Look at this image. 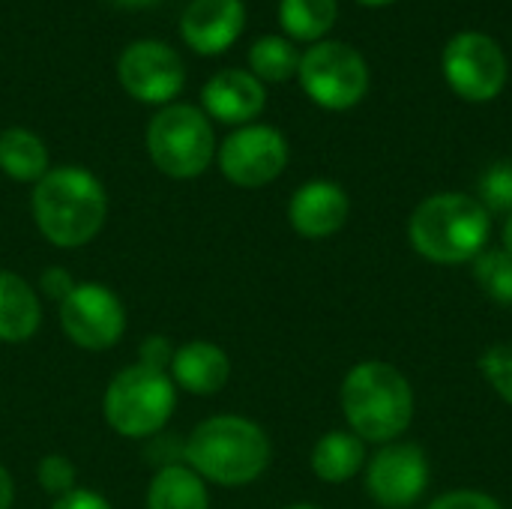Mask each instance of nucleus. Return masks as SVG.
I'll use <instances>...</instances> for the list:
<instances>
[{"label": "nucleus", "instance_id": "6ab92c4d", "mask_svg": "<svg viewBox=\"0 0 512 509\" xmlns=\"http://www.w3.org/2000/svg\"><path fill=\"white\" fill-rule=\"evenodd\" d=\"M147 509H210V489L207 483L186 465V462H171L162 465L144 495Z\"/></svg>", "mask_w": 512, "mask_h": 509}, {"label": "nucleus", "instance_id": "72a5a7b5", "mask_svg": "<svg viewBox=\"0 0 512 509\" xmlns=\"http://www.w3.org/2000/svg\"><path fill=\"white\" fill-rule=\"evenodd\" d=\"M357 3H363V6H387L393 0H357Z\"/></svg>", "mask_w": 512, "mask_h": 509}, {"label": "nucleus", "instance_id": "412c9836", "mask_svg": "<svg viewBox=\"0 0 512 509\" xmlns=\"http://www.w3.org/2000/svg\"><path fill=\"white\" fill-rule=\"evenodd\" d=\"M336 0H279V24L291 39L318 42L336 24Z\"/></svg>", "mask_w": 512, "mask_h": 509}, {"label": "nucleus", "instance_id": "473e14b6", "mask_svg": "<svg viewBox=\"0 0 512 509\" xmlns=\"http://www.w3.org/2000/svg\"><path fill=\"white\" fill-rule=\"evenodd\" d=\"M117 6H129V9H141V6H153L156 0H114Z\"/></svg>", "mask_w": 512, "mask_h": 509}, {"label": "nucleus", "instance_id": "1a4fd4ad", "mask_svg": "<svg viewBox=\"0 0 512 509\" xmlns=\"http://www.w3.org/2000/svg\"><path fill=\"white\" fill-rule=\"evenodd\" d=\"M441 72L465 102H492L507 84V57L489 33L462 30L444 45Z\"/></svg>", "mask_w": 512, "mask_h": 509}, {"label": "nucleus", "instance_id": "423d86ee", "mask_svg": "<svg viewBox=\"0 0 512 509\" xmlns=\"http://www.w3.org/2000/svg\"><path fill=\"white\" fill-rule=\"evenodd\" d=\"M147 153L171 180L201 177L216 159V132L210 117L195 105H162L147 126Z\"/></svg>", "mask_w": 512, "mask_h": 509}, {"label": "nucleus", "instance_id": "7ed1b4c3", "mask_svg": "<svg viewBox=\"0 0 512 509\" xmlns=\"http://www.w3.org/2000/svg\"><path fill=\"white\" fill-rule=\"evenodd\" d=\"M339 405L348 429L378 447L399 441L417 414L411 381L384 360H363L351 366L339 387Z\"/></svg>", "mask_w": 512, "mask_h": 509}, {"label": "nucleus", "instance_id": "f3484780", "mask_svg": "<svg viewBox=\"0 0 512 509\" xmlns=\"http://www.w3.org/2000/svg\"><path fill=\"white\" fill-rule=\"evenodd\" d=\"M42 327V297L18 273L0 270V345H24Z\"/></svg>", "mask_w": 512, "mask_h": 509}, {"label": "nucleus", "instance_id": "39448f33", "mask_svg": "<svg viewBox=\"0 0 512 509\" xmlns=\"http://www.w3.org/2000/svg\"><path fill=\"white\" fill-rule=\"evenodd\" d=\"M177 408V387L165 369L129 363L111 375L102 393V417L108 429L126 441H150L162 435Z\"/></svg>", "mask_w": 512, "mask_h": 509}, {"label": "nucleus", "instance_id": "ddd939ff", "mask_svg": "<svg viewBox=\"0 0 512 509\" xmlns=\"http://www.w3.org/2000/svg\"><path fill=\"white\" fill-rule=\"evenodd\" d=\"M351 198L333 180H309L288 201V225L306 240H327L348 225Z\"/></svg>", "mask_w": 512, "mask_h": 509}, {"label": "nucleus", "instance_id": "f8f14e48", "mask_svg": "<svg viewBox=\"0 0 512 509\" xmlns=\"http://www.w3.org/2000/svg\"><path fill=\"white\" fill-rule=\"evenodd\" d=\"M117 78L132 99L147 105H171L186 84V66L171 45L138 39L123 48L117 60Z\"/></svg>", "mask_w": 512, "mask_h": 509}, {"label": "nucleus", "instance_id": "4be33fe9", "mask_svg": "<svg viewBox=\"0 0 512 509\" xmlns=\"http://www.w3.org/2000/svg\"><path fill=\"white\" fill-rule=\"evenodd\" d=\"M249 66L252 75L264 84H282L291 75H297L300 69V51L294 48V42H288L285 36H261L252 42L249 48Z\"/></svg>", "mask_w": 512, "mask_h": 509}, {"label": "nucleus", "instance_id": "0eeeda50", "mask_svg": "<svg viewBox=\"0 0 512 509\" xmlns=\"http://www.w3.org/2000/svg\"><path fill=\"white\" fill-rule=\"evenodd\" d=\"M297 75L306 96L324 111H348L369 93V66L363 54L345 42H315L300 54Z\"/></svg>", "mask_w": 512, "mask_h": 509}, {"label": "nucleus", "instance_id": "7c9ffc66", "mask_svg": "<svg viewBox=\"0 0 512 509\" xmlns=\"http://www.w3.org/2000/svg\"><path fill=\"white\" fill-rule=\"evenodd\" d=\"M15 507V480L12 474L0 465V509Z\"/></svg>", "mask_w": 512, "mask_h": 509}, {"label": "nucleus", "instance_id": "aec40b11", "mask_svg": "<svg viewBox=\"0 0 512 509\" xmlns=\"http://www.w3.org/2000/svg\"><path fill=\"white\" fill-rule=\"evenodd\" d=\"M51 168L48 144L24 129V126H9L0 132V171L15 180V183H39Z\"/></svg>", "mask_w": 512, "mask_h": 509}, {"label": "nucleus", "instance_id": "a211bd4d", "mask_svg": "<svg viewBox=\"0 0 512 509\" xmlns=\"http://www.w3.org/2000/svg\"><path fill=\"white\" fill-rule=\"evenodd\" d=\"M366 447L369 444L363 438H357L351 429H333V432L321 435L312 447V456H309L312 474L321 483L342 486L366 468V462H369Z\"/></svg>", "mask_w": 512, "mask_h": 509}, {"label": "nucleus", "instance_id": "4468645a", "mask_svg": "<svg viewBox=\"0 0 512 509\" xmlns=\"http://www.w3.org/2000/svg\"><path fill=\"white\" fill-rule=\"evenodd\" d=\"M246 27L243 0H192L183 9L180 33L198 54L228 51Z\"/></svg>", "mask_w": 512, "mask_h": 509}, {"label": "nucleus", "instance_id": "dca6fc26", "mask_svg": "<svg viewBox=\"0 0 512 509\" xmlns=\"http://www.w3.org/2000/svg\"><path fill=\"white\" fill-rule=\"evenodd\" d=\"M168 375L177 390L207 399V396L222 393L225 384L231 381V357L216 342L189 339L174 348Z\"/></svg>", "mask_w": 512, "mask_h": 509}, {"label": "nucleus", "instance_id": "9b49d317", "mask_svg": "<svg viewBox=\"0 0 512 509\" xmlns=\"http://www.w3.org/2000/svg\"><path fill=\"white\" fill-rule=\"evenodd\" d=\"M429 480L432 468L426 450L408 441L378 447L363 468L366 495L384 509H411L426 495Z\"/></svg>", "mask_w": 512, "mask_h": 509}, {"label": "nucleus", "instance_id": "2f4dec72", "mask_svg": "<svg viewBox=\"0 0 512 509\" xmlns=\"http://www.w3.org/2000/svg\"><path fill=\"white\" fill-rule=\"evenodd\" d=\"M501 249H504V252L512 258V213L507 216L504 228H501Z\"/></svg>", "mask_w": 512, "mask_h": 509}, {"label": "nucleus", "instance_id": "c756f323", "mask_svg": "<svg viewBox=\"0 0 512 509\" xmlns=\"http://www.w3.org/2000/svg\"><path fill=\"white\" fill-rule=\"evenodd\" d=\"M48 509H114L111 507V501L105 498V495H99V492H93V489H72L69 495H63V498H57L54 504Z\"/></svg>", "mask_w": 512, "mask_h": 509}, {"label": "nucleus", "instance_id": "9d476101", "mask_svg": "<svg viewBox=\"0 0 512 509\" xmlns=\"http://www.w3.org/2000/svg\"><path fill=\"white\" fill-rule=\"evenodd\" d=\"M291 150L285 135L267 123L237 126L219 147L216 162L228 183L240 189H261L270 186L288 168Z\"/></svg>", "mask_w": 512, "mask_h": 509}, {"label": "nucleus", "instance_id": "5701e85b", "mask_svg": "<svg viewBox=\"0 0 512 509\" xmlns=\"http://www.w3.org/2000/svg\"><path fill=\"white\" fill-rule=\"evenodd\" d=\"M474 279L486 297L512 306V258L504 249H486L474 258Z\"/></svg>", "mask_w": 512, "mask_h": 509}, {"label": "nucleus", "instance_id": "a878e982", "mask_svg": "<svg viewBox=\"0 0 512 509\" xmlns=\"http://www.w3.org/2000/svg\"><path fill=\"white\" fill-rule=\"evenodd\" d=\"M480 372L492 384V390L512 405V339L504 345L489 348L480 357Z\"/></svg>", "mask_w": 512, "mask_h": 509}, {"label": "nucleus", "instance_id": "393cba45", "mask_svg": "<svg viewBox=\"0 0 512 509\" xmlns=\"http://www.w3.org/2000/svg\"><path fill=\"white\" fill-rule=\"evenodd\" d=\"M75 480H78V468H75L72 459L63 456V453H48V456H42L39 465H36V483H39V489H42L45 495H51L54 501L63 498V495H69L72 489H78Z\"/></svg>", "mask_w": 512, "mask_h": 509}, {"label": "nucleus", "instance_id": "f03ea898", "mask_svg": "<svg viewBox=\"0 0 512 509\" xmlns=\"http://www.w3.org/2000/svg\"><path fill=\"white\" fill-rule=\"evenodd\" d=\"M30 213L36 231L54 249H84L108 219V192L102 180L81 165H57L33 186Z\"/></svg>", "mask_w": 512, "mask_h": 509}, {"label": "nucleus", "instance_id": "20e7f679", "mask_svg": "<svg viewBox=\"0 0 512 509\" xmlns=\"http://www.w3.org/2000/svg\"><path fill=\"white\" fill-rule=\"evenodd\" d=\"M492 213L465 192H435L420 201L408 219L411 249L444 267L474 264L489 249Z\"/></svg>", "mask_w": 512, "mask_h": 509}, {"label": "nucleus", "instance_id": "f257e3e1", "mask_svg": "<svg viewBox=\"0 0 512 509\" xmlns=\"http://www.w3.org/2000/svg\"><path fill=\"white\" fill-rule=\"evenodd\" d=\"M183 462L207 486L243 489L267 474L273 462V444L261 423L243 414H213L186 438Z\"/></svg>", "mask_w": 512, "mask_h": 509}, {"label": "nucleus", "instance_id": "b1692460", "mask_svg": "<svg viewBox=\"0 0 512 509\" xmlns=\"http://www.w3.org/2000/svg\"><path fill=\"white\" fill-rule=\"evenodd\" d=\"M489 213H512V162H495L480 177V198Z\"/></svg>", "mask_w": 512, "mask_h": 509}, {"label": "nucleus", "instance_id": "2eb2a0df", "mask_svg": "<svg viewBox=\"0 0 512 509\" xmlns=\"http://www.w3.org/2000/svg\"><path fill=\"white\" fill-rule=\"evenodd\" d=\"M204 114L228 123V126H249L267 105L264 84L246 69H222L216 72L201 90Z\"/></svg>", "mask_w": 512, "mask_h": 509}, {"label": "nucleus", "instance_id": "f704fd0d", "mask_svg": "<svg viewBox=\"0 0 512 509\" xmlns=\"http://www.w3.org/2000/svg\"><path fill=\"white\" fill-rule=\"evenodd\" d=\"M285 509H321V507H315V504H309V501H300V504H291V507H285Z\"/></svg>", "mask_w": 512, "mask_h": 509}, {"label": "nucleus", "instance_id": "bb28decb", "mask_svg": "<svg viewBox=\"0 0 512 509\" xmlns=\"http://www.w3.org/2000/svg\"><path fill=\"white\" fill-rule=\"evenodd\" d=\"M426 509H504L501 501H495L486 492H474V489H456L447 492L441 498H435Z\"/></svg>", "mask_w": 512, "mask_h": 509}, {"label": "nucleus", "instance_id": "6e6552de", "mask_svg": "<svg viewBox=\"0 0 512 509\" xmlns=\"http://www.w3.org/2000/svg\"><path fill=\"white\" fill-rule=\"evenodd\" d=\"M57 321L63 336L81 351H111L129 324L120 294L102 282H75L57 303Z\"/></svg>", "mask_w": 512, "mask_h": 509}, {"label": "nucleus", "instance_id": "cd10ccee", "mask_svg": "<svg viewBox=\"0 0 512 509\" xmlns=\"http://www.w3.org/2000/svg\"><path fill=\"white\" fill-rule=\"evenodd\" d=\"M171 357H174V348L165 336H147L138 348V363H147L153 369H165L171 366Z\"/></svg>", "mask_w": 512, "mask_h": 509}, {"label": "nucleus", "instance_id": "c85d7f7f", "mask_svg": "<svg viewBox=\"0 0 512 509\" xmlns=\"http://www.w3.org/2000/svg\"><path fill=\"white\" fill-rule=\"evenodd\" d=\"M72 285H75V279L63 270V267H48L45 273H42V279H39V297H45V300H54V303H60L69 291H72Z\"/></svg>", "mask_w": 512, "mask_h": 509}]
</instances>
